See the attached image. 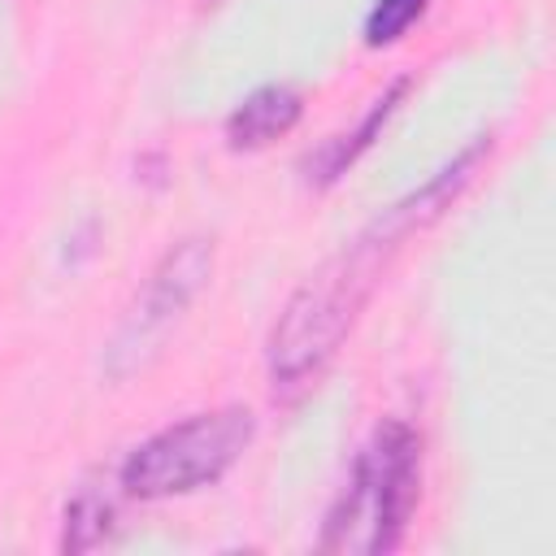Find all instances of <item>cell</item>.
Wrapping results in <instances>:
<instances>
[{
  "mask_svg": "<svg viewBox=\"0 0 556 556\" xmlns=\"http://www.w3.org/2000/svg\"><path fill=\"white\" fill-rule=\"evenodd\" d=\"M491 152V143L478 135L465 152H456L439 174H430L417 191H408L404 200H395L391 208H382L356 239L352 248H343L339 256H330L317 274H308L295 295L287 300V308L278 313L274 330H269V387L278 400H295L300 391L313 387V378L330 365V356L339 352L343 334L352 330L356 313L365 308V300L374 295L387 261L400 252V243L408 235H417L421 226H430L473 178L478 161Z\"/></svg>",
  "mask_w": 556,
  "mask_h": 556,
  "instance_id": "cell-1",
  "label": "cell"
},
{
  "mask_svg": "<svg viewBox=\"0 0 556 556\" xmlns=\"http://www.w3.org/2000/svg\"><path fill=\"white\" fill-rule=\"evenodd\" d=\"M421 482V439L408 421H382L356 465L334 495L321 539V552H352V556H387L404 543V530L417 508Z\"/></svg>",
  "mask_w": 556,
  "mask_h": 556,
  "instance_id": "cell-2",
  "label": "cell"
},
{
  "mask_svg": "<svg viewBox=\"0 0 556 556\" xmlns=\"http://www.w3.org/2000/svg\"><path fill=\"white\" fill-rule=\"evenodd\" d=\"M252 434H256V417L243 404L191 413L148 434L139 447H130L126 460L117 465V486L135 500L191 495L226 478V469L248 452Z\"/></svg>",
  "mask_w": 556,
  "mask_h": 556,
  "instance_id": "cell-3",
  "label": "cell"
},
{
  "mask_svg": "<svg viewBox=\"0 0 556 556\" xmlns=\"http://www.w3.org/2000/svg\"><path fill=\"white\" fill-rule=\"evenodd\" d=\"M213 274V243L191 235L182 239L178 248H169L156 269L148 274L143 291L135 295L130 313L122 317L113 343H109V374L113 378H126L130 369H139L165 339V330L187 313V304L204 291Z\"/></svg>",
  "mask_w": 556,
  "mask_h": 556,
  "instance_id": "cell-4",
  "label": "cell"
},
{
  "mask_svg": "<svg viewBox=\"0 0 556 556\" xmlns=\"http://www.w3.org/2000/svg\"><path fill=\"white\" fill-rule=\"evenodd\" d=\"M300 113H304L300 87H291V83H265V87L248 91L230 109V117H226V143L235 152H256V148L282 139L300 122Z\"/></svg>",
  "mask_w": 556,
  "mask_h": 556,
  "instance_id": "cell-5",
  "label": "cell"
},
{
  "mask_svg": "<svg viewBox=\"0 0 556 556\" xmlns=\"http://www.w3.org/2000/svg\"><path fill=\"white\" fill-rule=\"evenodd\" d=\"M404 91H408V78H395L369 109H365V117L356 122V130H343V135H334V139H326L308 161H304V169H308V182H317V187H330L339 174H348V165L374 143V135L387 126V117L395 113V104L404 100Z\"/></svg>",
  "mask_w": 556,
  "mask_h": 556,
  "instance_id": "cell-6",
  "label": "cell"
},
{
  "mask_svg": "<svg viewBox=\"0 0 556 556\" xmlns=\"http://www.w3.org/2000/svg\"><path fill=\"white\" fill-rule=\"evenodd\" d=\"M113 526V491L100 486H78V495L65 504V526H61V552H91L109 539Z\"/></svg>",
  "mask_w": 556,
  "mask_h": 556,
  "instance_id": "cell-7",
  "label": "cell"
},
{
  "mask_svg": "<svg viewBox=\"0 0 556 556\" xmlns=\"http://www.w3.org/2000/svg\"><path fill=\"white\" fill-rule=\"evenodd\" d=\"M430 0H374L369 17H365V43L369 48H387L395 39L408 35V26L426 13Z\"/></svg>",
  "mask_w": 556,
  "mask_h": 556,
  "instance_id": "cell-8",
  "label": "cell"
},
{
  "mask_svg": "<svg viewBox=\"0 0 556 556\" xmlns=\"http://www.w3.org/2000/svg\"><path fill=\"white\" fill-rule=\"evenodd\" d=\"M208 4H222V0H208Z\"/></svg>",
  "mask_w": 556,
  "mask_h": 556,
  "instance_id": "cell-9",
  "label": "cell"
}]
</instances>
